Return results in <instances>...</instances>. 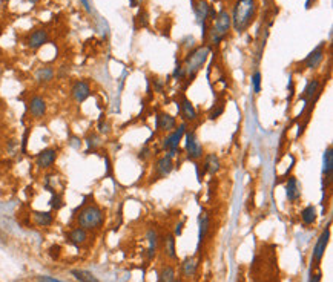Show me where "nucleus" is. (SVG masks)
<instances>
[{
  "mask_svg": "<svg viewBox=\"0 0 333 282\" xmlns=\"http://www.w3.org/2000/svg\"><path fill=\"white\" fill-rule=\"evenodd\" d=\"M232 31L244 34L252 28L259 12V0H233L230 3Z\"/></svg>",
  "mask_w": 333,
  "mask_h": 282,
  "instance_id": "f257e3e1",
  "label": "nucleus"
},
{
  "mask_svg": "<svg viewBox=\"0 0 333 282\" xmlns=\"http://www.w3.org/2000/svg\"><path fill=\"white\" fill-rule=\"evenodd\" d=\"M209 54H211V48L204 43H201L198 46H193L192 49H189L186 52L185 59L182 60L183 66L186 69V86L197 78L200 70L204 68L207 59H209Z\"/></svg>",
  "mask_w": 333,
  "mask_h": 282,
  "instance_id": "f03ea898",
  "label": "nucleus"
},
{
  "mask_svg": "<svg viewBox=\"0 0 333 282\" xmlns=\"http://www.w3.org/2000/svg\"><path fill=\"white\" fill-rule=\"evenodd\" d=\"M105 210L95 203L83 204L77 210V225L88 232H97L105 225Z\"/></svg>",
  "mask_w": 333,
  "mask_h": 282,
  "instance_id": "7ed1b4c3",
  "label": "nucleus"
},
{
  "mask_svg": "<svg viewBox=\"0 0 333 282\" xmlns=\"http://www.w3.org/2000/svg\"><path fill=\"white\" fill-rule=\"evenodd\" d=\"M186 132H187V123L182 121L180 124H177V128L174 131L163 135V138L160 141L161 150L168 153L169 157L175 158L178 150H180V144H182V141H183Z\"/></svg>",
  "mask_w": 333,
  "mask_h": 282,
  "instance_id": "20e7f679",
  "label": "nucleus"
},
{
  "mask_svg": "<svg viewBox=\"0 0 333 282\" xmlns=\"http://www.w3.org/2000/svg\"><path fill=\"white\" fill-rule=\"evenodd\" d=\"M326 49H327V43L326 41H321V43L316 48H313L301 62L295 63V72L304 74L306 70H316L326 59Z\"/></svg>",
  "mask_w": 333,
  "mask_h": 282,
  "instance_id": "39448f33",
  "label": "nucleus"
},
{
  "mask_svg": "<svg viewBox=\"0 0 333 282\" xmlns=\"http://www.w3.org/2000/svg\"><path fill=\"white\" fill-rule=\"evenodd\" d=\"M175 169V161L172 157H169L168 153L160 155L154 160L150 167V174H149V184H154V182H158L164 178H168Z\"/></svg>",
  "mask_w": 333,
  "mask_h": 282,
  "instance_id": "423d86ee",
  "label": "nucleus"
},
{
  "mask_svg": "<svg viewBox=\"0 0 333 282\" xmlns=\"http://www.w3.org/2000/svg\"><path fill=\"white\" fill-rule=\"evenodd\" d=\"M324 88V83L321 81L320 77H312L307 80L306 86H304L302 92L298 95V100L304 103V110H307L310 114V109L315 106L313 103H316L318 97L321 95Z\"/></svg>",
  "mask_w": 333,
  "mask_h": 282,
  "instance_id": "0eeeda50",
  "label": "nucleus"
},
{
  "mask_svg": "<svg viewBox=\"0 0 333 282\" xmlns=\"http://www.w3.org/2000/svg\"><path fill=\"white\" fill-rule=\"evenodd\" d=\"M183 141H185L186 160H189V161H192V163H198V161H201L203 157H204V153H206V150H204L203 143L200 141L198 134H197L195 131H193V129H192V131L187 129V132H186Z\"/></svg>",
  "mask_w": 333,
  "mask_h": 282,
  "instance_id": "6e6552de",
  "label": "nucleus"
},
{
  "mask_svg": "<svg viewBox=\"0 0 333 282\" xmlns=\"http://www.w3.org/2000/svg\"><path fill=\"white\" fill-rule=\"evenodd\" d=\"M321 176H323V182H321V189L323 193L329 192L332 187V181H333V147L327 146L324 153H323V169H321Z\"/></svg>",
  "mask_w": 333,
  "mask_h": 282,
  "instance_id": "1a4fd4ad",
  "label": "nucleus"
},
{
  "mask_svg": "<svg viewBox=\"0 0 333 282\" xmlns=\"http://www.w3.org/2000/svg\"><path fill=\"white\" fill-rule=\"evenodd\" d=\"M330 241V222L327 224V227L321 232L320 238L316 239V244L313 247V253H312V270L316 269L320 262L323 261L324 255H326V248L329 246Z\"/></svg>",
  "mask_w": 333,
  "mask_h": 282,
  "instance_id": "9d476101",
  "label": "nucleus"
},
{
  "mask_svg": "<svg viewBox=\"0 0 333 282\" xmlns=\"http://www.w3.org/2000/svg\"><path fill=\"white\" fill-rule=\"evenodd\" d=\"M178 114H180V118H182L183 123H195L198 120V110L195 107L189 98L182 94L180 95V102H178Z\"/></svg>",
  "mask_w": 333,
  "mask_h": 282,
  "instance_id": "9b49d317",
  "label": "nucleus"
},
{
  "mask_svg": "<svg viewBox=\"0 0 333 282\" xmlns=\"http://www.w3.org/2000/svg\"><path fill=\"white\" fill-rule=\"evenodd\" d=\"M26 109L33 120H41V118H45L46 112H48V103L41 95L34 94L30 97V100H28Z\"/></svg>",
  "mask_w": 333,
  "mask_h": 282,
  "instance_id": "f8f14e48",
  "label": "nucleus"
},
{
  "mask_svg": "<svg viewBox=\"0 0 333 282\" xmlns=\"http://www.w3.org/2000/svg\"><path fill=\"white\" fill-rule=\"evenodd\" d=\"M59 158V149L55 147H46L43 150H40L37 155H36V166L38 171H49V169L55 164Z\"/></svg>",
  "mask_w": 333,
  "mask_h": 282,
  "instance_id": "ddd939ff",
  "label": "nucleus"
},
{
  "mask_svg": "<svg viewBox=\"0 0 333 282\" xmlns=\"http://www.w3.org/2000/svg\"><path fill=\"white\" fill-rule=\"evenodd\" d=\"M178 124V120L177 117H174L169 112H164V110H160L157 112L155 115V132L157 134H168L171 131H174Z\"/></svg>",
  "mask_w": 333,
  "mask_h": 282,
  "instance_id": "4468645a",
  "label": "nucleus"
},
{
  "mask_svg": "<svg viewBox=\"0 0 333 282\" xmlns=\"http://www.w3.org/2000/svg\"><path fill=\"white\" fill-rule=\"evenodd\" d=\"M69 92H71V98L75 103H78V105L85 103L92 94L91 83L88 80H75Z\"/></svg>",
  "mask_w": 333,
  "mask_h": 282,
  "instance_id": "2eb2a0df",
  "label": "nucleus"
},
{
  "mask_svg": "<svg viewBox=\"0 0 333 282\" xmlns=\"http://www.w3.org/2000/svg\"><path fill=\"white\" fill-rule=\"evenodd\" d=\"M284 190H286V200L290 203V204H298L301 201V196H302V186L301 182L296 176L290 175L286 181V186H284Z\"/></svg>",
  "mask_w": 333,
  "mask_h": 282,
  "instance_id": "dca6fc26",
  "label": "nucleus"
},
{
  "mask_svg": "<svg viewBox=\"0 0 333 282\" xmlns=\"http://www.w3.org/2000/svg\"><path fill=\"white\" fill-rule=\"evenodd\" d=\"M48 41H49V33L45 30V28H37V30H34V31H31L30 34H28L25 43L30 49L37 51L41 46H45Z\"/></svg>",
  "mask_w": 333,
  "mask_h": 282,
  "instance_id": "f3484780",
  "label": "nucleus"
},
{
  "mask_svg": "<svg viewBox=\"0 0 333 282\" xmlns=\"http://www.w3.org/2000/svg\"><path fill=\"white\" fill-rule=\"evenodd\" d=\"M221 167H223V164H221L218 153H215V152L204 153V157H203V172L204 174L217 175V174H220Z\"/></svg>",
  "mask_w": 333,
  "mask_h": 282,
  "instance_id": "a211bd4d",
  "label": "nucleus"
},
{
  "mask_svg": "<svg viewBox=\"0 0 333 282\" xmlns=\"http://www.w3.org/2000/svg\"><path fill=\"white\" fill-rule=\"evenodd\" d=\"M89 232L88 230H85V229H81V227H75V229H73V230H69V233H68V241L71 243L73 246H75V247H80V246H83L86 241H88V238H89V235H88Z\"/></svg>",
  "mask_w": 333,
  "mask_h": 282,
  "instance_id": "6ab92c4d",
  "label": "nucleus"
},
{
  "mask_svg": "<svg viewBox=\"0 0 333 282\" xmlns=\"http://www.w3.org/2000/svg\"><path fill=\"white\" fill-rule=\"evenodd\" d=\"M198 269V262L195 261V258L187 256L182 264H180V273H182V278L185 279H190L195 276Z\"/></svg>",
  "mask_w": 333,
  "mask_h": 282,
  "instance_id": "aec40b11",
  "label": "nucleus"
},
{
  "mask_svg": "<svg viewBox=\"0 0 333 282\" xmlns=\"http://www.w3.org/2000/svg\"><path fill=\"white\" fill-rule=\"evenodd\" d=\"M34 78L38 84H48L55 78V69L52 66H41L36 70Z\"/></svg>",
  "mask_w": 333,
  "mask_h": 282,
  "instance_id": "412c9836",
  "label": "nucleus"
},
{
  "mask_svg": "<svg viewBox=\"0 0 333 282\" xmlns=\"http://www.w3.org/2000/svg\"><path fill=\"white\" fill-rule=\"evenodd\" d=\"M163 253L168 259H177V247H175V235L168 233L163 239Z\"/></svg>",
  "mask_w": 333,
  "mask_h": 282,
  "instance_id": "4be33fe9",
  "label": "nucleus"
},
{
  "mask_svg": "<svg viewBox=\"0 0 333 282\" xmlns=\"http://www.w3.org/2000/svg\"><path fill=\"white\" fill-rule=\"evenodd\" d=\"M198 246H201L204 243V239L209 233V229H211V218L209 215L206 213V212H201L200 213V218H198Z\"/></svg>",
  "mask_w": 333,
  "mask_h": 282,
  "instance_id": "5701e85b",
  "label": "nucleus"
},
{
  "mask_svg": "<svg viewBox=\"0 0 333 282\" xmlns=\"http://www.w3.org/2000/svg\"><path fill=\"white\" fill-rule=\"evenodd\" d=\"M52 212H33V221L38 227H49L54 224Z\"/></svg>",
  "mask_w": 333,
  "mask_h": 282,
  "instance_id": "b1692460",
  "label": "nucleus"
},
{
  "mask_svg": "<svg viewBox=\"0 0 333 282\" xmlns=\"http://www.w3.org/2000/svg\"><path fill=\"white\" fill-rule=\"evenodd\" d=\"M146 239H148V243H149V247H148V256H149V259H152V258L155 256L157 247H158V239H160L158 232H157L155 229H149V230L146 232Z\"/></svg>",
  "mask_w": 333,
  "mask_h": 282,
  "instance_id": "393cba45",
  "label": "nucleus"
},
{
  "mask_svg": "<svg viewBox=\"0 0 333 282\" xmlns=\"http://www.w3.org/2000/svg\"><path fill=\"white\" fill-rule=\"evenodd\" d=\"M299 215H301V221L304 225H313L318 219V212L313 204H309L304 207Z\"/></svg>",
  "mask_w": 333,
  "mask_h": 282,
  "instance_id": "a878e982",
  "label": "nucleus"
},
{
  "mask_svg": "<svg viewBox=\"0 0 333 282\" xmlns=\"http://www.w3.org/2000/svg\"><path fill=\"white\" fill-rule=\"evenodd\" d=\"M177 279L175 267L171 264H164L158 272V282H174Z\"/></svg>",
  "mask_w": 333,
  "mask_h": 282,
  "instance_id": "bb28decb",
  "label": "nucleus"
},
{
  "mask_svg": "<svg viewBox=\"0 0 333 282\" xmlns=\"http://www.w3.org/2000/svg\"><path fill=\"white\" fill-rule=\"evenodd\" d=\"M85 143H86V153L95 152L102 146V137L97 132H89L85 138Z\"/></svg>",
  "mask_w": 333,
  "mask_h": 282,
  "instance_id": "cd10ccee",
  "label": "nucleus"
},
{
  "mask_svg": "<svg viewBox=\"0 0 333 282\" xmlns=\"http://www.w3.org/2000/svg\"><path fill=\"white\" fill-rule=\"evenodd\" d=\"M134 23H135V30H143V28L149 26V12L146 8H140L138 14L134 17Z\"/></svg>",
  "mask_w": 333,
  "mask_h": 282,
  "instance_id": "c85d7f7f",
  "label": "nucleus"
},
{
  "mask_svg": "<svg viewBox=\"0 0 333 282\" xmlns=\"http://www.w3.org/2000/svg\"><path fill=\"white\" fill-rule=\"evenodd\" d=\"M224 110H226V103H224V100L217 102V103L211 107V110L207 112V120H211V121L218 120L221 115L224 114Z\"/></svg>",
  "mask_w": 333,
  "mask_h": 282,
  "instance_id": "c756f323",
  "label": "nucleus"
},
{
  "mask_svg": "<svg viewBox=\"0 0 333 282\" xmlns=\"http://www.w3.org/2000/svg\"><path fill=\"white\" fill-rule=\"evenodd\" d=\"M73 276L78 281V282H100L91 272L88 270H73L71 272Z\"/></svg>",
  "mask_w": 333,
  "mask_h": 282,
  "instance_id": "7c9ffc66",
  "label": "nucleus"
},
{
  "mask_svg": "<svg viewBox=\"0 0 333 282\" xmlns=\"http://www.w3.org/2000/svg\"><path fill=\"white\" fill-rule=\"evenodd\" d=\"M251 84H252V91L254 94H259L261 92V86H262V74L259 69H255L252 75H251Z\"/></svg>",
  "mask_w": 333,
  "mask_h": 282,
  "instance_id": "2f4dec72",
  "label": "nucleus"
},
{
  "mask_svg": "<svg viewBox=\"0 0 333 282\" xmlns=\"http://www.w3.org/2000/svg\"><path fill=\"white\" fill-rule=\"evenodd\" d=\"M172 78H174L175 81H178V83H183V81L186 80V69H185L182 60H178V62H177L175 69H174V72H172Z\"/></svg>",
  "mask_w": 333,
  "mask_h": 282,
  "instance_id": "473e14b6",
  "label": "nucleus"
},
{
  "mask_svg": "<svg viewBox=\"0 0 333 282\" xmlns=\"http://www.w3.org/2000/svg\"><path fill=\"white\" fill-rule=\"evenodd\" d=\"M65 206V200H63V195L62 193H57V192H54L52 195H51V200H49V207L52 209V210H60L62 207Z\"/></svg>",
  "mask_w": 333,
  "mask_h": 282,
  "instance_id": "72a5a7b5",
  "label": "nucleus"
},
{
  "mask_svg": "<svg viewBox=\"0 0 333 282\" xmlns=\"http://www.w3.org/2000/svg\"><path fill=\"white\" fill-rule=\"evenodd\" d=\"M150 84H152V88H154V92H157V94H164L166 86H168L166 80L161 77H157V75L150 78Z\"/></svg>",
  "mask_w": 333,
  "mask_h": 282,
  "instance_id": "f704fd0d",
  "label": "nucleus"
},
{
  "mask_svg": "<svg viewBox=\"0 0 333 282\" xmlns=\"http://www.w3.org/2000/svg\"><path fill=\"white\" fill-rule=\"evenodd\" d=\"M152 158H154V150L149 146H143L140 152H138V160H142L143 163H149Z\"/></svg>",
  "mask_w": 333,
  "mask_h": 282,
  "instance_id": "c9c22d12",
  "label": "nucleus"
},
{
  "mask_svg": "<svg viewBox=\"0 0 333 282\" xmlns=\"http://www.w3.org/2000/svg\"><path fill=\"white\" fill-rule=\"evenodd\" d=\"M97 129H99L100 134L108 135V134L111 132V124H109L105 118H100V120H99V124H97Z\"/></svg>",
  "mask_w": 333,
  "mask_h": 282,
  "instance_id": "e433bc0d",
  "label": "nucleus"
},
{
  "mask_svg": "<svg viewBox=\"0 0 333 282\" xmlns=\"http://www.w3.org/2000/svg\"><path fill=\"white\" fill-rule=\"evenodd\" d=\"M309 282H321V272H312L310 273V278H309Z\"/></svg>",
  "mask_w": 333,
  "mask_h": 282,
  "instance_id": "4c0bfd02",
  "label": "nucleus"
},
{
  "mask_svg": "<svg viewBox=\"0 0 333 282\" xmlns=\"http://www.w3.org/2000/svg\"><path fill=\"white\" fill-rule=\"evenodd\" d=\"M49 255H51L52 258H59V255H60V247H59V246L51 247V248H49Z\"/></svg>",
  "mask_w": 333,
  "mask_h": 282,
  "instance_id": "58836bf2",
  "label": "nucleus"
},
{
  "mask_svg": "<svg viewBox=\"0 0 333 282\" xmlns=\"http://www.w3.org/2000/svg\"><path fill=\"white\" fill-rule=\"evenodd\" d=\"M37 281L38 282H62V281H57V279H54L51 276H38Z\"/></svg>",
  "mask_w": 333,
  "mask_h": 282,
  "instance_id": "ea45409f",
  "label": "nucleus"
},
{
  "mask_svg": "<svg viewBox=\"0 0 333 282\" xmlns=\"http://www.w3.org/2000/svg\"><path fill=\"white\" fill-rule=\"evenodd\" d=\"M71 146L75 147V149H78V147L81 146V140H80L78 137H73V138H71Z\"/></svg>",
  "mask_w": 333,
  "mask_h": 282,
  "instance_id": "a19ab883",
  "label": "nucleus"
},
{
  "mask_svg": "<svg viewBox=\"0 0 333 282\" xmlns=\"http://www.w3.org/2000/svg\"><path fill=\"white\" fill-rule=\"evenodd\" d=\"M143 2H145V0H129V3H131L132 8H140L143 5Z\"/></svg>",
  "mask_w": 333,
  "mask_h": 282,
  "instance_id": "79ce46f5",
  "label": "nucleus"
},
{
  "mask_svg": "<svg viewBox=\"0 0 333 282\" xmlns=\"http://www.w3.org/2000/svg\"><path fill=\"white\" fill-rule=\"evenodd\" d=\"M182 227H183V222H178V224H177V229H175V233H174V235H180V233H182Z\"/></svg>",
  "mask_w": 333,
  "mask_h": 282,
  "instance_id": "37998d69",
  "label": "nucleus"
},
{
  "mask_svg": "<svg viewBox=\"0 0 333 282\" xmlns=\"http://www.w3.org/2000/svg\"><path fill=\"white\" fill-rule=\"evenodd\" d=\"M218 2L221 3V5H224V6H227V5H230L233 0H218Z\"/></svg>",
  "mask_w": 333,
  "mask_h": 282,
  "instance_id": "c03bdc74",
  "label": "nucleus"
},
{
  "mask_svg": "<svg viewBox=\"0 0 333 282\" xmlns=\"http://www.w3.org/2000/svg\"><path fill=\"white\" fill-rule=\"evenodd\" d=\"M81 3H83V6L86 8V11H91V6H89V2H88V0H81Z\"/></svg>",
  "mask_w": 333,
  "mask_h": 282,
  "instance_id": "a18cd8bd",
  "label": "nucleus"
},
{
  "mask_svg": "<svg viewBox=\"0 0 333 282\" xmlns=\"http://www.w3.org/2000/svg\"><path fill=\"white\" fill-rule=\"evenodd\" d=\"M28 2H30V3H37L38 0H28Z\"/></svg>",
  "mask_w": 333,
  "mask_h": 282,
  "instance_id": "49530a36",
  "label": "nucleus"
},
{
  "mask_svg": "<svg viewBox=\"0 0 333 282\" xmlns=\"http://www.w3.org/2000/svg\"><path fill=\"white\" fill-rule=\"evenodd\" d=\"M174 282H185V281H183V279H175Z\"/></svg>",
  "mask_w": 333,
  "mask_h": 282,
  "instance_id": "de8ad7c7",
  "label": "nucleus"
},
{
  "mask_svg": "<svg viewBox=\"0 0 333 282\" xmlns=\"http://www.w3.org/2000/svg\"><path fill=\"white\" fill-rule=\"evenodd\" d=\"M0 34H2V25H0Z\"/></svg>",
  "mask_w": 333,
  "mask_h": 282,
  "instance_id": "09e8293b",
  "label": "nucleus"
}]
</instances>
